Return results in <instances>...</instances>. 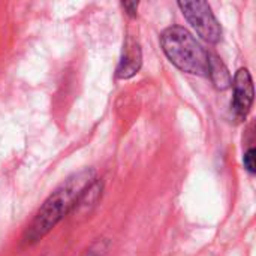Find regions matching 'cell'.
I'll return each instance as SVG.
<instances>
[{
  "label": "cell",
  "mask_w": 256,
  "mask_h": 256,
  "mask_svg": "<svg viewBox=\"0 0 256 256\" xmlns=\"http://www.w3.org/2000/svg\"><path fill=\"white\" fill-rule=\"evenodd\" d=\"M96 182V171L86 168L68 177L40 206L22 234L24 246H34L46 237L78 206L84 192Z\"/></svg>",
  "instance_id": "1"
},
{
  "label": "cell",
  "mask_w": 256,
  "mask_h": 256,
  "mask_svg": "<svg viewBox=\"0 0 256 256\" xmlns=\"http://www.w3.org/2000/svg\"><path fill=\"white\" fill-rule=\"evenodd\" d=\"M160 46L168 60L182 72L208 76V52L184 27L165 28L160 34Z\"/></svg>",
  "instance_id": "2"
},
{
  "label": "cell",
  "mask_w": 256,
  "mask_h": 256,
  "mask_svg": "<svg viewBox=\"0 0 256 256\" xmlns=\"http://www.w3.org/2000/svg\"><path fill=\"white\" fill-rule=\"evenodd\" d=\"M183 16L208 44H218L222 39V27L207 2H178Z\"/></svg>",
  "instance_id": "3"
},
{
  "label": "cell",
  "mask_w": 256,
  "mask_h": 256,
  "mask_svg": "<svg viewBox=\"0 0 256 256\" xmlns=\"http://www.w3.org/2000/svg\"><path fill=\"white\" fill-rule=\"evenodd\" d=\"M234 99L231 104V108L236 114V117L242 122L248 117L252 104H254V81L250 76V72L246 68H242L237 70L234 80Z\"/></svg>",
  "instance_id": "4"
},
{
  "label": "cell",
  "mask_w": 256,
  "mask_h": 256,
  "mask_svg": "<svg viewBox=\"0 0 256 256\" xmlns=\"http://www.w3.org/2000/svg\"><path fill=\"white\" fill-rule=\"evenodd\" d=\"M141 64H142V54H141L140 44L134 40L132 38H128L124 48H123L122 58L117 66V72H116L117 78L120 80L132 78L134 75L138 74V70L141 69Z\"/></svg>",
  "instance_id": "5"
},
{
  "label": "cell",
  "mask_w": 256,
  "mask_h": 256,
  "mask_svg": "<svg viewBox=\"0 0 256 256\" xmlns=\"http://www.w3.org/2000/svg\"><path fill=\"white\" fill-rule=\"evenodd\" d=\"M208 76L218 90H226L232 84L231 74L225 63L216 56L208 52Z\"/></svg>",
  "instance_id": "6"
},
{
  "label": "cell",
  "mask_w": 256,
  "mask_h": 256,
  "mask_svg": "<svg viewBox=\"0 0 256 256\" xmlns=\"http://www.w3.org/2000/svg\"><path fill=\"white\" fill-rule=\"evenodd\" d=\"M106 252H108V243L105 240H98L87 249V252L82 256H106Z\"/></svg>",
  "instance_id": "7"
},
{
  "label": "cell",
  "mask_w": 256,
  "mask_h": 256,
  "mask_svg": "<svg viewBox=\"0 0 256 256\" xmlns=\"http://www.w3.org/2000/svg\"><path fill=\"white\" fill-rule=\"evenodd\" d=\"M243 164H244V168L248 170L249 174H255L256 171V162H255V148L250 147L246 153H244V158H243Z\"/></svg>",
  "instance_id": "8"
},
{
  "label": "cell",
  "mask_w": 256,
  "mask_h": 256,
  "mask_svg": "<svg viewBox=\"0 0 256 256\" xmlns=\"http://www.w3.org/2000/svg\"><path fill=\"white\" fill-rule=\"evenodd\" d=\"M122 6L124 8L126 14L129 16H136V10H138V3L136 2H123Z\"/></svg>",
  "instance_id": "9"
}]
</instances>
